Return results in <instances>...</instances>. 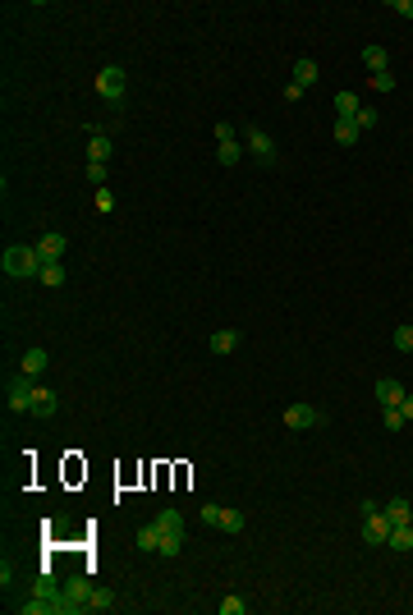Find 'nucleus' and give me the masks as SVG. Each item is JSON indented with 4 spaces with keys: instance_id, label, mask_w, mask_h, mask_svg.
<instances>
[{
    "instance_id": "obj_1",
    "label": "nucleus",
    "mask_w": 413,
    "mask_h": 615,
    "mask_svg": "<svg viewBox=\"0 0 413 615\" xmlns=\"http://www.w3.org/2000/svg\"><path fill=\"white\" fill-rule=\"evenodd\" d=\"M0 266H5L10 280H23V275H37V271H42V253H37V243H10L5 257H0Z\"/></svg>"
},
{
    "instance_id": "obj_2",
    "label": "nucleus",
    "mask_w": 413,
    "mask_h": 615,
    "mask_svg": "<svg viewBox=\"0 0 413 615\" xmlns=\"http://www.w3.org/2000/svg\"><path fill=\"white\" fill-rule=\"evenodd\" d=\"M33 377H14V381H5V404H10V413H23L28 418V409H33Z\"/></svg>"
},
{
    "instance_id": "obj_3",
    "label": "nucleus",
    "mask_w": 413,
    "mask_h": 615,
    "mask_svg": "<svg viewBox=\"0 0 413 615\" xmlns=\"http://www.w3.org/2000/svg\"><path fill=\"white\" fill-rule=\"evenodd\" d=\"M124 88H129V78H124L120 65H106V69L97 74V92L110 101V106H120V101H124Z\"/></svg>"
},
{
    "instance_id": "obj_4",
    "label": "nucleus",
    "mask_w": 413,
    "mask_h": 615,
    "mask_svg": "<svg viewBox=\"0 0 413 615\" xmlns=\"http://www.w3.org/2000/svg\"><path fill=\"white\" fill-rule=\"evenodd\" d=\"M243 147H248V152L257 156L262 165H271V161H276V143L257 129V124H243Z\"/></svg>"
},
{
    "instance_id": "obj_5",
    "label": "nucleus",
    "mask_w": 413,
    "mask_h": 615,
    "mask_svg": "<svg viewBox=\"0 0 413 615\" xmlns=\"http://www.w3.org/2000/svg\"><path fill=\"white\" fill-rule=\"evenodd\" d=\"M391 519H386V510H377V515H368L363 519V542H368V547H386V542H391Z\"/></svg>"
},
{
    "instance_id": "obj_6",
    "label": "nucleus",
    "mask_w": 413,
    "mask_h": 615,
    "mask_svg": "<svg viewBox=\"0 0 413 615\" xmlns=\"http://www.w3.org/2000/svg\"><path fill=\"white\" fill-rule=\"evenodd\" d=\"M322 423V413H317L313 404H290L285 409V427L290 432H308V427H317Z\"/></svg>"
},
{
    "instance_id": "obj_7",
    "label": "nucleus",
    "mask_w": 413,
    "mask_h": 615,
    "mask_svg": "<svg viewBox=\"0 0 413 615\" xmlns=\"http://www.w3.org/2000/svg\"><path fill=\"white\" fill-rule=\"evenodd\" d=\"M65 248H69L65 234H42V239H37V253H42V262H60V257H65Z\"/></svg>"
},
{
    "instance_id": "obj_8",
    "label": "nucleus",
    "mask_w": 413,
    "mask_h": 615,
    "mask_svg": "<svg viewBox=\"0 0 413 615\" xmlns=\"http://www.w3.org/2000/svg\"><path fill=\"white\" fill-rule=\"evenodd\" d=\"M55 409H60V400H55V390H46V386H37V390H33V409H28V418H51Z\"/></svg>"
},
{
    "instance_id": "obj_9",
    "label": "nucleus",
    "mask_w": 413,
    "mask_h": 615,
    "mask_svg": "<svg viewBox=\"0 0 413 615\" xmlns=\"http://www.w3.org/2000/svg\"><path fill=\"white\" fill-rule=\"evenodd\" d=\"M404 395H409V390H404L400 381H391V377H386V381H377V404H381V409H400Z\"/></svg>"
},
{
    "instance_id": "obj_10",
    "label": "nucleus",
    "mask_w": 413,
    "mask_h": 615,
    "mask_svg": "<svg viewBox=\"0 0 413 615\" xmlns=\"http://www.w3.org/2000/svg\"><path fill=\"white\" fill-rule=\"evenodd\" d=\"M46 363H51V354H46V349H23L19 372H23V377H42V372H46Z\"/></svg>"
},
{
    "instance_id": "obj_11",
    "label": "nucleus",
    "mask_w": 413,
    "mask_h": 615,
    "mask_svg": "<svg viewBox=\"0 0 413 615\" xmlns=\"http://www.w3.org/2000/svg\"><path fill=\"white\" fill-rule=\"evenodd\" d=\"M381 510H386V519H391L395 528L413 524V506H409V501H404V496H391V501H386V506H381Z\"/></svg>"
},
{
    "instance_id": "obj_12",
    "label": "nucleus",
    "mask_w": 413,
    "mask_h": 615,
    "mask_svg": "<svg viewBox=\"0 0 413 615\" xmlns=\"http://www.w3.org/2000/svg\"><path fill=\"white\" fill-rule=\"evenodd\" d=\"M161 533H165V528L152 519V524H142L138 533H133V547H138V551H156V547H161Z\"/></svg>"
},
{
    "instance_id": "obj_13",
    "label": "nucleus",
    "mask_w": 413,
    "mask_h": 615,
    "mask_svg": "<svg viewBox=\"0 0 413 615\" xmlns=\"http://www.w3.org/2000/svg\"><path fill=\"white\" fill-rule=\"evenodd\" d=\"M206 349H211V354H234V349H239V331H234V326H230V331H211Z\"/></svg>"
},
{
    "instance_id": "obj_14",
    "label": "nucleus",
    "mask_w": 413,
    "mask_h": 615,
    "mask_svg": "<svg viewBox=\"0 0 413 615\" xmlns=\"http://www.w3.org/2000/svg\"><path fill=\"white\" fill-rule=\"evenodd\" d=\"M110 152H115V143H110V133H92V143H87V161H110Z\"/></svg>"
},
{
    "instance_id": "obj_15",
    "label": "nucleus",
    "mask_w": 413,
    "mask_h": 615,
    "mask_svg": "<svg viewBox=\"0 0 413 615\" xmlns=\"http://www.w3.org/2000/svg\"><path fill=\"white\" fill-rule=\"evenodd\" d=\"M317 74H322V69H317V60H294V83H299V88H313L317 83Z\"/></svg>"
},
{
    "instance_id": "obj_16",
    "label": "nucleus",
    "mask_w": 413,
    "mask_h": 615,
    "mask_svg": "<svg viewBox=\"0 0 413 615\" xmlns=\"http://www.w3.org/2000/svg\"><path fill=\"white\" fill-rule=\"evenodd\" d=\"M363 65H368V74H386V69H391V55L381 51V46H368V51H363Z\"/></svg>"
},
{
    "instance_id": "obj_17",
    "label": "nucleus",
    "mask_w": 413,
    "mask_h": 615,
    "mask_svg": "<svg viewBox=\"0 0 413 615\" xmlns=\"http://www.w3.org/2000/svg\"><path fill=\"white\" fill-rule=\"evenodd\" d=\"M359 110H363V101L354 97V92H340V97H336V120H354Z\"/></svg>"
},
{
    "instance_id": "obj_18",
    "label": "nucleus",
    "mask_w": 413,
    "mask_h": 615,
    "mask_svg": "<svg viewBox=\"0 0 413 615\" xmlns=\"http://www.w3.org/2000/svg\"><path fill=\"white\" fill-rule=\"evenodd\" d=\"M37 280H42L46 289H60V285H65V266H60V262H42V271H37Z\"/></svg>"
},
{
    "instance_id": "obj_19",
    "label": "nucleus",
    "mask_w": 413,
    "mask_h": 615,
    "mask_svg": "<svg viewBox=\"0 0 413 615\" xmlns=\"http://www.w3.org/2000/svg\"><path fill=\"white\" fill-rule=\"evenodd\" d=\"M386 547H391V551H400V556H404V551H413V524L391 528V542H386Z\"/></svg>"
},
{
    "instance_id": "obj_20",
    "label": "nucleus",
    "mask_w": 413,
    "mask_h": 615,
    "mask_svg": "<svg viewBox=\"0 0 413 615\" xmlns=\"http://www.w3.org/2000/svg\"><path fill=\"white\" fill-rule=\"evenodd\" d=\"M359 124H354V120H336V143L340 147H354V143H359Z\"/></svg>"
},
{
    "instance_id": "obj_21",
    "label": "nucleus",
    "mask_w": 413,
    "mask_h": 615,
    "mask_svg": "<svg viewBox=\"0 0 413 615\" xmlns=\"http://www.w3.org/2000/svg\"><path fill=\"white\" fill-rule=\"evenodd\" d=\"M216 161L220 165H239L243 161V147L239 143H216Z\"/></svg>"
},
{
    "instance_id": "obj_22",
    "label": "nucleus",
    "mask_w": 413,
    "mask_h": 615,
    "mask_svg": "<svg viewBox=\"0 0 413 615\" xmlns=\"http://www.w3.org/2000/svg\"><path fill=\"white\" fill-rule=\"evenodd\" d=\"M243 524H248V519H243V510H220V528H225V533H243Z\"/></svg>"
},
{
    "instance_id": "obj_23",
    "label": "nucleus",
    "mask_w": 413,
    "mask_h": 615,
    "mask_svg": "<svg viewBox=\"0 0 413 615\" xmlns=\"http://www.w3.org/2000/svg\"><path fill=\"white\" fill-rule=\"evenodd\" d=\"M184 551V533H161V547H156V556H179Z\"/></svg>"
},
{
    "instance_id": "obj_24",
    "label": "nucleus",
    "mask_w": 413,
    "mask_h": 615,
    "mask_svg": "<svg viewBox=\"0 0 413 615\" xmlns=\"http://www.w3.org/2000/svg\"><path fill=\"white\" fill-rule=\"evenodd\" d=\"M156 524H161L165 533H184V515H179V510H161V515H156Z\"/></svg>"
},
{
    "instance_id": "obj_25",
    "label": "nucleus",
    "mask_w": 413,
    "mask_h": 615,
    "mask_svg": "<svg viewBox=\"0 0 413 615\" xmlns=\"http://www.w3.org/2000/svg\"><path fill=\"white\" fill-rule=\"evenodd\" d=\"M216 611H220V615H248V602H243V597H234V593H230L225 602L216 606Z\"/></svg>"
},
{
    "instance_id": "obj_26",
    "label": "nucleus",
    "mask_w": 413,
    "mask_h": 615,
    "mask_svg": "<svg viewBox=\"0 0 413 615\" xmlns=\"http://www.w3.org/2000/svg\"><path fill=\"white\" fill-rule=\"evenodd\" d=\"M87 606H92V611H110V606H115V597H110L106 588H92V597H87Z\"/></svg>"
},
{
    "instance_id": "obj_27",
    "label": "nucleus",
    "mask_w": 413,
    "mask_h": 615,
    "mask_svg": "<svg viewBox=\"0 0 413 615\" xmlns=\"http://www.w3.org/2000/svg\"><path fill=\"white\" fill-rule=\"evenodd\" d=\"M395 349H404V354H413V326H395Z\"/></svg>"
},
{
    "instance_id": "obj_28",
    "label": "nucleus",
    "mask_w": 413,
    "mask_h": 615,
    "mask_svg": "<svg viewBox=\"0 0 413 615\" xmlns=\"http://www.w3.org/2000/svg\"><path fill=\"white\" fill-rule=\"evenodd\" d=\"M381 423H386V432H400L404 427V413H400V409H381Z\"/></svg>"
},
{
    "instance_id": "obj_29",
    "label": "nucleus",
    "mask_w": 413,
    "mask_h": 615,
    "mask_svg": "<svg viewBox=\"0 0 413 615\" xmlns=\"http://www.w3.org/2000/svg\"><path fill=\"white\" fill-rule=\"evenodd\" d=\"M87 179H92L97 188H106V165H101V161H87Z\"/></svg>"
},
{
    "instance_id": "obj_30",
    "label": "nucleus",
    "mask_w": 413,
    "mask_h": 615,
    "mask_svg": "<svg viewBox=\"0 0 413 615\" xmlns=\"http://www.w3.org/2000/svg\"><path fill=\"white\" fill-rule=\"evenodd\" d=\"M354 124H359V129H377V110H372V106H363L359 115H354Z\"/></svg>"
},
{
    "instance_id": "obj_31",
    "label": "nucleus",
    "mask_w": 413,
    "mask_h": 615,
    "mask_svg": "<svg viewBox=\"0 0 413 615\" xmlns=\"http://www.w3.org/2000/svg\"><path fill=\"white\" fill-rule=\"evenodd\" d=\"M372 88L377 92H395V74L386 69V74H372Z\"/></svg>"
},
{
    "instance_id": "obj_32",
    "label": "nucleus",
    "mask_w": 413,
    "mask_h": 615,
    "mask_svg": "<svg viewBox=\"0 0 413 615\" xmlns=\"http://www.w3.org/2000/svg\"><path fill=\"white\" fill-rule=\"evenodd\" d=\"M197 519H202L206 528H220V506H202V515H197Z\"/></svg>"
},
{
    "instance_id": "obj_33",
    "label": "nucleus",
    "mask_w": 413,
    "mask_h": 615,
    "mask_svg": "<svg viewBox=\"0 0 413 615\" xmlns=\"http://www.w3.org/2000/svg\"><path fill=\"white\" fill-rule=\"evenodd\" d=\"M97 211H115V193L110 188H97Z\"/></svg>"
},
{
    "instance_id": "obj_34",
    "label": "nucleus",
    "mask_w": 413,
    "mask_h": 615,
    "mask_svg": "<svg viewBox=\"0 0 413 615\" xmlns=\"http://www.w3.org/2000/svg\"><path fill=\"white\" fill-rule=\"evenodd\" d=\"M216 143H234V124H216Z\"/></svg>"
},
{
    "instance_id": "obj_35",
    "label": "nucleus",
    "mask_w": 413,
    "mask_h": 615,
    "mask_svg": "<svg viewBox=\"0 0 413 615\" xmlns=\"http://www.w3.org/2000/svg\"><path fill=\"white\" fill-rule=\"evenodd\" d=\"M391 10L404 14V19H413V0H391Z\"/></svg>"
},
{
    "instance_id": "obj_36",
    "label": "nucleus",
    "mask_w": 413,
    "mask_h": 615,
    "mask_svg": "<svg viewBox=\"0 0 413 615\" xmlns=\"http://www.w3.org/2000/svg\"><path fill=\"white\" fill-rule=\"evenodd\" d=\"M299 97H303V88H299V83H294V78H290V88H285V101H290V106H294V101H299Z\"/></svg>"
},
{
    "instance_id": "obj_37",
    "label": "nucleus",
    "mask_w": 413,
    "mask_h": 615,
    "mask_svg": "<svg viewBox=\"0 0 413 615\" xmlns=\"http://www.w3.org/2000/svg\"><path fill=\"white\" fill-rule=\"evenodd\" d=\"M400 413H404V423L413 418V395H404V400H400Z\"/></svg>"
}]
</instances>
